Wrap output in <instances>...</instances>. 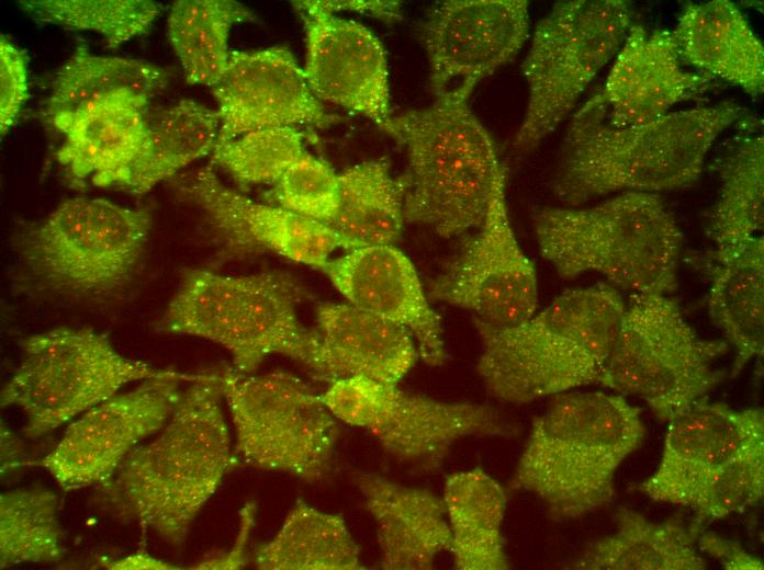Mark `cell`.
Segmentation results:
<instances>
[{
  "mask_svg": "<svg viewBox=\"0 0 764 570\" xmlns=\"http://www.w3.org/2000/svg\"><path fill=\"white\" fill-rule=\"evenodd\" d=\"M355 479L375 523L379 567L431 569L437 556L449 550L451 543L442 497L373 472H358Z\"/></svg>",
  "mask_w": 764,
  "mask_h": 570,
  "instance_id": "cb8c5ba5",
  "label": "cell"
},
{
  "mask_svg": "<svg viewBox=\"0 0 764 570\" xmlns=\"http://www.w3.org/2000/svg\"><path fill=\"white\" fill-rule=\"evenodd\" d=\"M322 271L348 304L405 329L430 366L447 358L440 316L431 308L412 261L394 246L351 249Z\"/></svg>",
  "mask_w": 764,
  "mask_h": 570,
  "instance_id": "ffe728a7",
  "label": "cell"
},
{
  "mask_svg": "<svg viewBox=\"0 0 764 570\" xmlns=\"http://www.w3.org/2000/svg\"><path fill=\"white\" fill-rule=\"evenodd\" d=\"M728 351L727 341L699 337L668 295H632L598 383L668 422L724 378L716 362Z\"/></svg>",
  "mask_w": 764,
  "mask_h": 570,
  "instance_id": "ba28073f",
  "label": "cell"
},
{
  "mask_svg": "<svg viewBox=\"0 0 764 570\" xmlns=\"http://www.w3.org/2000/svg\"><path fill=\"white\" fill-rule=\"evenodd\" d=\"M532 223L541 255L563 278L593 272L633 295H670L677 287L682 231L658 193L546 206Z\"/></svg>",
  "mask_w": 764,
  "mask_h": 570,
  "instance_id": "5b68a950",
  "label": "cell"
},
{
  "mask_svg": "<svg viewBox=\"0 0 764 570\" xmlns=\"http://www.w3.org/2000/svg\"><path fill=\"white\" fill-rule=\"evenodd\" d=\"M435 96L480 81L513 59L529 36L526 0H447L420 24Z\"/></svg>",
  "mask_w": 764,
  "mask_h": 570,
  "instance_id": "2e32d148",
  "label": "cell"
},
{
  "mask_svg": "<svg viewBox=\"0 0 764 570\" xmlns=\"http://www.w3.org/2000/svg\"><path fill=\"white\" fill-rule=\"evenodd\" d=\"M306 37V81L319 101L358 113L385 130L391 111L389 67L380 39L364 25L314 0L293 1Z\"/></svg>",
  "mask_w": 764,
  "mask_h": 570,
  "instance_id": "e0dca14e",
  "label": "cell"
},
{
  "mask_svg": "<svg viewBox=\"0 0 764 570\" xmlns=\"http://www.w3.org/2000/svg\"><path fill=\"white\" fill-rule=\"evenodd\" d=\"M710 319L734 347L731 377H735L764 349V239L754 237L707 259Z\"/></svg>",
  "mask_w": 764,
  "mask_h": 570,
  "instance_id": "4316f807",
  "label": "cell"
},
{
  "mask_svg": "<svg viewBox=\"0 0 764 570\" xmlns=\"http://www.w3.org/2000/svg\"><path fill=\"white\" fill-rule=\"evenodd\" d=\"M220 375L198 374L156 437L136 446L102 483L110 508L180 546L234 466Z\"/></svg>",
  "mask_w": 764,
  "mask_h": 570,
  "instance_id": "7a4b0ae2",
  "label": "cell"
},
{
  "mask_svg": "<svg viewBox=\"0 0 764 570\" xmlns=\"http://www.w3.org/2000/svg\"><path fill=\"white\" fill-rule=\"evenodd\" d=\"M368 431L395 459L435 470L457 442L509 435L512 425L491 406L439 400L381 381Z\"/></svg>",
  "mask_w": 764,
  "mask_h": 570,
  "instance_id": "44dd1931",
  "label": "cell"
},
{
  "mask_svg": "<svg viewBox=\"0 0 764 570\" xmlns=\"http://www.w3.org/2000/svg\"><path fill=\"white\" fill-rule=\"evenodd\" d=\"M626 303L605 284L562 293L527 320L474 326L481 341L476 371L498 400L527 403L598 383Z\"/></svg>",
  "mask_w": 764,
  "mask_h": 570,
  "instance_id": "3957f363",
  "label": "cell"
},
{
  "mask_svg": "<svg viewBox=\"0 0 764 570\" xmlns=\"http://www.w3.org/2000/svg\"><path fill=\"white\" fill-rule=\"evenodd\" d=\"M150 99L130 89L101 95L52 123L64 134L58 162L74 178L98 186H120L146 132Z\"/></svg>",
  "mask_w": 764,
  "mask_h": 570,
  "instance_id": "603a6c76",
  "label": "cell"
},
{
  "mask_svg": "<svg viewBox=\"0 0 764 570\" xmlns=\"http://www.w3.org/2000/svg\"><path fill=\"white\" fill-rule=\"evenodd\" d=\"M704 526L686 524L682 515L661 523L620 508L617 529L591 544L568 569L575 570H704L696 544Z\"/></svg>",
  "mask_w": 764,
  "mask_h": 570,
  "instance_id": "83f0119b",
  "label": "cell"
},
{
  "mask_svg": "<svg viewBox=\"0 0 764 570\" xmlns=\"http://www.w3.org/2000/svg\"><path fill=\"white\" fill-rule=\"evenodd\" d=\"M442 500L456 569H508L502 533L506 510L502 486L480 468L457 471L446 478Z\"/></svg>",
  "mask_w": 764,
  "mask_h": 570,
  "instance_id": "f546056e",
  "label": "cell"
},
{
  "mask_svg": "<svg viewBox=\"0 0 764 570\" xmlns=\"http://www.w3.org/2000/svg\"><path fill=\"white\" fill-rule=\"evenodd\" d=\"M315 2L323 9L335 13L339 11L358 12L375 16L386 22L401 19V2L387 0H321Z\"/></svg>",
  "mask_w": 764,
  "mask_h": 570,
  "instance_id": "ee69618b",
  "label": "cell"
},
{
  "mask_svg": "<svg viewBox=\"0 0 764 570\" xmlns=\"http://www.w3.org/2000/svg\"><path fill=\"white\" fill-rule=\"evenodd\" d=\"M764 493V435L753 440L728 461L699 494L693 509L701 526L742 512Z\"/></svg>",
  "mask_w": 764,
  "mask_h": 570,
  "instance_id": "f35d334b",
  "label": "cell"
},
{
  "mask_svg": "<svg viewBox=\"0 0 764 570\" xmlns=\"http://www.w3.org/2000/svg\"><path fill=\"white\" fill-rule=\"evenodd\" d=\"M150 228L147 208L75 197L22 229L13 242L25 266L48 288L103 296L131 281Z\"/></svg>",
  "mask_w": 764,
  "mask_h": 570,
  "instance_id": "9c48e42d",
  "label": "cell"
},
{
  "mask_svg": "<svg viewBox=\"0 0 764 570\" xmlns=\"http://www.w3.org/2000/svg\"><path fill=\"white\" fill-rule=\"evenodd\" d=\"M221 128L217 144L268 127H325L336 121L312 92L303 68L285 47L233 50L211 88Z\"/></svg>",
  "mask_w": 764,
  "mask_h": 570,
  "instance_id": "ac0fdd59",
  "label": "cell"
},
{
  "mask_svg": "<svg viewBox=\"0 0 764 570\" xmlns=\"http://www.w3.org/2000/svg\"><path fill=\"white\" fill-rule=\"evenodd\" d=\"M27 56L0 35V130L5 135L29 99Z\"/></svg>",
  "mask_w": 764,
  "mask_h": 570,
  "instance_id": "60d3db41",
  "label": "cell"
},
{
  "mask_svg": "<svg viewBox=\"0 0 764 570\" xmlns=\"http://www.w3.org/2000/svg\"><path fill=\"white\" fill-rule=\"evenodd\" d=\"M255 20L252 11L233 0L175 1L167 34L187 82L213 88L228 62L232 27Z\"/></svg>",
  "mask_w": 764,
  "mask_h": 570,
  "instance_id": "d6a6232c",
  "label": "cell"
},
{
  "mask_svg": "<svg viewBox=\"0 0 764 570\" xmlns=\"http://www.w3.org/2000/svg\"><path fill=\"white\" fill-rule=\"evenodd\" d=\"M644 435L640 409L620 395H558L533 419L510 488L535 494L554 521L578 518L611 500L617 468Z\"/></svg>",
  "mask_w": 764,
  "mask_h": 570,
  "instance_id": "277c9868",
  "label": "cell"
},
{
  "mask_svg": "<svg viewBox=\"0 0 764 570\" xmlns=\"http://www.w3.org/2000/svg\"><path fill=\"white\" fill-rule=\"evenodd\" d=\"M260 570H360V549L339 514L297 500L278 533L254 552Z\"/></svg>",
  "mask_w": 764,
  "mask_h": 570,
  "instance_id": "1f68e13d",
  "label": "cell"
},
{
  "mask_svg": "<svg viewBox=\"0 0 764 570\" xmlns=\"http://www.w3.org/2000/svg\"><path fill=\"white\" fill-rule=\"evenodd\" d=\"M256 503H246L240 511V525L234 546L224 554L203 558L192 569H240L247 563L246 543L255 524Z\"/></svg>",
  "mask_w": 764,
  "mask_h": 570,
  "instance_id": "7bdbcfd3",
  "label": "cell"
},
{
  "mask_svg": "<svg viewBox=\"0 0 764 570\" xmlns=\"http://www.w3.org/2000/svg\"><path fill=\"white\" fill-rule=\"evenodd\" d=\"M19 5L40 22L96 32L109 47L144 34L162 9L151 0H22Z\"/></svg>",
  "mask_w": 764,
  "mask_h": 570,
  "instance_id": "8d00e7d4",
  "label": "cell"
},
{
  "mask_svg": "<svg viewBox=\"0 0 764 570\" xmlns=\"http://www.w3.org/2000/svg\"><path fill=\"white\" fill-rule=\"evenodd\" d=\"M304 292L279 271L226 275L188 270L165 308L158 330L212 341L228 351L235 371L251 374L270 355L319 369V339L297 317Z\"/></svg>",
  "mask_w": 764,
  "mask_h": 570,
  "instance_id": "52a82bcc",
  "label": "cell"
},
{
  "mask_svg": "<svg viewBox=\"0 0 764 570\" xmlns=\"http://www.w3.org/2000/svg\"><path fill=\"white\" fill-rule=\"evenodd\" d=\"M273 198L293 214L329 226L339 205V173L304 152L276 182Z\"/></svg>",
  "mask_w": 764,
  "mask_h": 570,
  "instance_id": "ab89813d",
  "label": "cell"
},
{
  "mask_svg": "<svg viewBox=\"0 0 764 570\" xmlns=\"http://www.w3.org/2000/svg\"><path fill=\"white\" fill-rule=\"evenodd\" d=\"M625 0L559 1L537 24L521 65L528 102L514 145L530 150L548 137L616 56L632 26Z\"/></svg>",
  "mask_w": 764,
  "mask_h": 570,
  "instance_id": "8fae6325",
  "label": "cell"
},
{
  "mask_svg": "<svg viewBox=\"0 0 764 570\" xmlns=\"http://www.w3.org/2000/svg\"><path fill=\"white\" fill-rule=\"evenodd\" d=\"M697 544L701 551L718 560L728 570H762L763 562L742 546L715 533L700 534Z\"/></svg>",
  "mask_w": 764,
  "mask_h": 570,
  "instance_id": "b9f144b4",
  "label": "cell"
},
{
  "mask_svg": "<svg viewBox=\"0 0 764 570\" xmlns=\"http://www.w3.org/2000/svg\"><path fill=\"white\" fill-rule=\"evenodd\" d=\"M304 152L296 127H268L216 145L211 161L238 184L257 185L277 182Z\"/></svg>",
  "mask_w": 764,
  "mask_h": 570,
  "instance_id": "74e56055",
  "label": "cell"
},
{
  "mask_svg": "<svg viewBox=\"0 0 764 570\" xmlns=\"http://www.w3.org/2000/svg\"><path fill=\"white\" fill-rule=\"evenodd\" d=\"M671 33L685 65L752 96L763 93V44L731 1L686 4Z\"/></svg>",
  "mask_w": 764,
  "mask_h": 570,
  "instance_id": "484cf974",
  "label": "cell"
},
{
  "mask_svg": "<svg viewBox=\"0 0 764 570\" xmlns=\"http://www.w3.org/2000/svg\"><path fill=\"white\" fill-rule=\"evenodd\" d=\"M19 443L14 440V436L5 429L1 426V471L7 472L9 469H13V466L19 461V454L21 452Z\"/></svg>",
  "mask_w": 764,
  "mask_h": 570,
  "instance_id": "bcb514c9",
  "label": "cell"
},
{
  "mask_svg": "<svg viewBox=\"0 0 764 570\" xmlns=\"http://www.w3.org/2000/svg\"><path fill=\"white\" fill-rule=\"evenodd\" d=\"M60 499L46 488L9 490L0 495V567L54 563L63 559Z\"/></svg>",
  "mask_w": 764,
  "mask_h": 570,
  "instance_id": "d590c367",
  "label": "cell"
},
{
  "mask_svg": "<svg viewBox=\"0 0 764 570\" xmlns=\"http://www.w3.org/2000/svg\"><path fill=\"white\" fill-rule=\"evenodd\" d=\"M196 376L170 371L94 406L69 424L40 465L64 491L101 486L142 441L164 428L180 399V381Z\"/></svg>",
  "mask_w": 764,
  "mask_h": 570,
  "instance_id": "5bb4252c",
  "label": "cell"
},
{
  "mask_svg": "<svg viewBox=\"0 0 764 570\" xmlns=\"http://www.w3.org/2000/svg\"><path fill=\"white\" fill-rule=\"evenodd\" d=\"M720 162V186L707 233L715 249L762 236L764 224V138L743 130Z\"/></svg>",
  "mask_w": 764,
  "mask_h": 570,
  "instance_id": "836d02e7",
  "label": "cell"
},
{
  "mask_svg": "<svg viewBox=\"0 0 764 570\" xmlns=\"http://www.w3.org/2000/svg\"><path fill=\"white\" fill-rule=\"evenodd\" d=\"M506 169L502 164L483 221L432 281V300L469 310L473 319L508 327L537 309L533 263L521 250L506 203Z\"/></svg>",
  "mask_w": 764,
  "mask_h": 570,
  "instance_id": "4fadbf2b",
  "label": "cell"
},
{
  "mask_svg": "<svg viewBox=\"0 0 764 570\" xmlns=\"http://www.w3.org/2000/svg\"><path fill=\"white\" fill-rule=\"evenodd\" d=\"M319 339L318 378L330 383L362 376L397 385L418 352L402 327L348 303H324L316 309Z\"/></svg>",
  "mask_w": 764,
  "mask_h": 570,
  "instance_id": "d4e9b609",
  "label": "cell"
},
{
  "mask_svg": "<svg viewBox=\"0 0 764 570\" xmlns=\"http://www.w3.org/2000/svg\"><path fill=\"white\" fill-rule=\"evenodd\" d=\"M177 189L205 216L221 261L272 253L322 270L336 250L347 251L329 226L257 202L224 184L210 167L182 178Z\"/></svg>",
  "mask_w": 764,
  "mask_h": 570,
  "instance_id": "9a60e30c",
  "label": "cell"
},
{
  "mask_svg": "<svg viewBox=\"0 0 764 570\" xmlns=\"http://www.w3.org/2000/svg\"><path fill=\"white\" fill-rule=\"evenodd\" d=\"M19 366L1 390V406L22 410L25 436L40 437L113 397L128 383L164 376L119 353L91 329L57 328L21 341Z\"/></svg>",
  "mask_w": 764,
  "mask_h": 570,
  "instance_id": "30bf717a",
  "label": "cell"
},
{
  "mask_svg": "<svg viewBox=\"0 0 764 570\" xmlns=\"http://www.w3.org/2000/svg\"><path fill=\"white\" fill-rule=\"evenodd\" d=\"M169 73L156 64L130 57L102 56L78 46L57 70L46 100L45 115L75 112L106 93L130 89L149 99L167 86Z\"/></svg>",
  "mask_w": 764,
  "mask_h": 570,
  "instance_id": "e575fe53",
  "label": "cell"
},
{
  "mask_svg": "<svg viewBox=\"0 0 764 570\" xmlns=\"http://www.w3.org/2000/svg\"><path fill=\"white\" fill-rule=\"evenodd\" d=\"M235 430V452L262 470L316 481L328 470L338 420L308 384L292 373H218Z\"/></svg>",
  "mask_w": 764,
  "mask_h": 570,
  "instance_id": "7c38bea8",
  "label": "cell"
},
{
  "mask_svg": "<svg viewBox=\"0 0 764 570\" xmlns=\"http://www.w3.org/2000/svg\"><path fill=\"white\" fill-rule=\"evenodd\" d=\"M405 179L392 175L387 161L372 159L339 173V205L329 227L347 251L394 246L403 224Z\"/></svg>",
  "mask_w": 764,
  "mask_h": 570,
  "instance_id": "4dcf8cb0",
  "label": "cell"
},
{
  "mask_svg": "<svg viewBox=\"0 0 764 570\" xmlns=\"http://www.w3.org/2000/svg\"><path fill=\"white\" fill-rule=\"evenodd\" d=\"M220 128L217 111L189 99L148 114L143 144L120 187L144 194L191 162L212 155Z\"/></svg>",
  "mask_w": 764,
  "mask_h": 570,
  "instance_id": "f1b7e54d",
  "label": "cell"
},
{
  "mask_svg": "<svg viewBox=\"0 0 764 570\" xmlns=\"http://www.w3.org/2000/svg\"><path fill=\"white\" fill-rule=\"evenodd\" d=\"M745 113L740 104L721 101L616 127L598 91L571 119L552 191L564 206H578L613 193L692 186L717 139Z\"/></svg>",
  "mask_w": 764,
  "mask_h": 570,
  "instance_id": "6da1fadb",
  "label": "cell"
},
{
  "mask_svg": "<svg viewBox=\"0 0 764 570\" xmlns=\"http://www.w3.org/2000/svg\"><path fill=\"white\" fill-rule=\"evenodd\" d=\"M714 87V78L688 70L667 30L632 24L599 90L607 118L628 127L660 118Z\"/></svg>",
  "mask_w": 764,
  "mask_h": 570,
  "instance_id": "7402d4cb",
  "label": "cell"
},
{
  "mask_svg": "<svg viewBox=\"0 0 764 570\" xmlns=\"http://www.w3.org/2000/svg\"><path fill=\"white\" fill-rule=\"evenodd\" d=\"M109 569H176L175 566L164 560L151 557L145 552L126 556L104 563Z\"/></svg>",
  "mask_w": 764,
  "mask_h": 570,
  "instance_id": "f6af8a7d",
  "label": "cell"
},
{
  "mask_svg": "<svg viewBox=\"0 0 764 570\" xmlns=\"http://www.w3.org/2000/svg\"><path fill=\"white\" fill-rule=\"evenodd\" d=\"M476 83L467 80L426 107L393 116L384 130L407 156L405 221L445 238L481 225L503 164L470 106Z\"/></svg>",
  "mask_w": 764,
  "mask_h": 570,
  "instance_id": "8992f818",
  "label": "cell"
},
{
  "mask_svg": "<svg viewBox=\"0 0 764 570\" xmlns=\"http://www.w3.org/2000/svg\"><path fill=\"white\" fill-rule=\"evenodd\" d=\"M764 435L763 410H737L706 397L668 421L662 457L638 490L658 502L693 506L743 447Z\"/></svg>",
  "mask_w": 764,
  "mask_h": 570,
  "instance_id": "d6986e66",
  "label": "cell"
}]
</instances>
